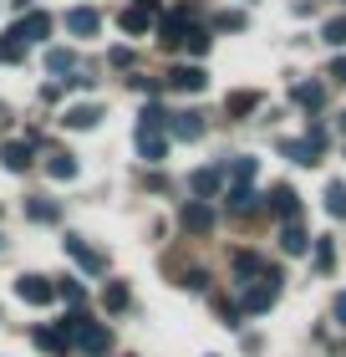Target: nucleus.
<instances>
[{"label": "nucleus", "mask_w": 346, "mask_h": 357, "mask_svg": "<svg viewBox=\"0 0 346 357\" xmlns=\"http://www.w3.org/2000/svg\"><path fill=\"white\" fill-rule=\"evenodd\" d=\"M0 61H6V67H15V61H26V41L15 36V31H6V36H0Z\"/></svg>", "instance_id": "nucleus-25"}, {"label": "nucleus", "mask_w": 346, "mask_h": 357, "mask_svg": "<svg viewBox=\"0 0 346 357\" xmlns=\"http://www.w3.org/2000/svg\"><path fill=\"white\" fill-rule=\"evenodd\" d=\"M229 184H255V158H235V164H224L219 169Z\"/></svg>", "instance_id": "nucleus-26"}, {"label": "nucleus", "mask_w": 346, "mask_h": 357, "mask_svg": "<svg viewBox=\"0 0 346 357\" xmlns=\"http://www.w3.org/2000/svg\"><path fill=\"white\" fill-rule=\"evenodd\" d=\"M46 72H52V77H67V72H77V56L67 52V46H52V52H46Z\"/></svg>", "instance_id": "nucleus-24"}, {"label": "nucleus", "mask_w": 346, "mask_h": 357, "mask_svg": "<svg viewBox=\"0 0 346 357\" xmlns=\"http://www.w3.org/2000/svg\"><path fill=\"white\" fill-rule=\"evenodd\" d=\"M102 306H107V312H123V306H127V286L123 281H107L102 286Z\"/></svg>", "instance_id": "nucleus-28"}, {"label": "nucleus", "mask_w": 346, "mask_h": 357, "mask_svg": "<svg viewBox=\"0 0 346 357\" xmlns=\"http://www.w3.org/2000/svg\"><path fill=\"white\" fill-rule=\"evenodd\" d=\"M310 245H316V271H331V261H336L331 240H326V235H316V240H310Z\"/></svg>", "instance_id": "nucleus-32"}, {"label": "nucleus", "mask_w": 346, "mask_h": 357, "mask_svg": "<svg viewBox=\"0 0 346 357\" xmlns=\"http://www.w3.org/2000/svg\"><path fill=\"white\" fill-rule=\"evenodd\" d=\"M36 347L52 352V357H67L72 352V342H67V332H61V327H36Z\"/></svg>", "instance_id": "nucleus-17"}, {"label": "nucleus", "mask_w": 346, "mask_h": 357, "mask_svg": "<svg viewBox=\"0 0 346 357\" xmlns=\"http://www.w3.org/2000/svg\"><path fill=\"white\" fill-rule=\"evenodd\" d=\"M326 215H331V220H346V184H336V178L326 184Z\"/></svg>", "instance_id": "nucleus-27"}, {"label": "nucleus", "mask_w": 346, "mask_h": 357, "mask_svg": "<svg viewBox=\"0 0 346 357\" xmlns=\"http://www.w3.org/2000/svg\"><path fill=\"white\" fill-rule=\"evenodd\" d=\"M178 225H184V230H194V235H209V230H214V209L199 204V199H189L184 215H178Z\"/></svg>", "instance_id": "nucleus-10"}, {"label": "nucleus", "mask_w": 346, "mask_h": 357, "mask_svg": "<svg viewBox=\"0 0 346 357\" xmlns=\"http://www.w3.org/2000/svg\"><path fill=\"white\" fill-rule=\"evenodd\" d=\"M331 317H336V327H346V291H336V301H331Z\"/></svg>", "instance_id": "nucleus-36"}, {"label": "nucleus", "mask_w": 346, "mask_h": 357, "mask_svg": "<svg viewBox=\"0 0 346 357\" xmlns=\"http://www.w3.org/2000/svg\"><path fill=\"white\" fill-rule=\"evenodd\" d=\"M15 296L26 306H46V301H56V286L46 281V275H21V281H15Z\"/></svg>", "instance_id": "nucleus-5"}, {"label": "nucleus", "mask_w": 346, "mask_h": 357, "mask_svg": "<svg viewBox=\"0 0 346 357\" xmlns=\"http://www.w3.org/2000/svg\"><path fill=\"white\" fill-rule=\"evenodd\" d=\"M265 271H270L265 255H255V250H239V255H235V275H239V281H260Z\"/></svg>", "instance_id": "nucleus-16"}, {"label": "nucleus", "mask_w": 346, "mask_h": 357, "mask_svg": "<svg viewBox=\"0 0 346 357\" xmlns=\"http://www.w3.org/2000/svg\"><path fill=\"white\" fill-rule=\"evenodd\" d=\"M56 296H61V301H67V306H72V312H81V301H87V291H81L77 281H61V286H56Z\"/></svg>", "instance_id": "nucleus-31"}, {"label": "nucleus", "mask_w": 346, "mask_h": 357, "mask_svg": "<svg viewBox=\"0 0 346 357\" xmlns=\"http://www.w3.org/2000/svg\"><path fill=\"white\" fill-rule=\"evenodd\" d=\"M0 164H6L10 174H26L31 169V138L26 143H6V149H0Z\"/></svg>", "instance_id": "nucleus-18"}, {"label": "nucleus", "mask_w": 346, "mask_h": 357, "mask_svg": "<svg viewBox=\"0 0 346 357\" xmlns=\"http://www.w3.org/2000/svg\"><path fill=\"white\" fill-rule=\"evenodd\" d=\"M280 153H285L290 164H301V169H316L321 153H326V128H310L306 138H285V143H280Z\"/></svg>", "instance_id": "nucleus-3"}, {"label": "nucleus", "mask_w": 346, "mask_h": 357, "mask_svg": "<svg viewBox=\"0 0 346 357\" xmlns=\"http://www.w3.org/2000/svg\"><path fill=\"white\" fill-rule=\"evenodd\" d=\"M341 133H346V118H341Z\"/></svg>", "instance_id": "nucleus-38"}, {"label": "nucleus", "mask_w": 346, "mask_h": 357, "mask_svg": "<svg viewBox=\"0 0 346 357\" xmlns=\"http://www.w3.org/2000/svg\"><path fill=\"white\" fill-rule=\"evenodd\" d=\"M61 332H67V342L81 347V352H92V357H102L112 347V332H107V321H92L87 312H72L67 321H56Z\"/></svg>", "instance_id": "nucleus-1"}, {"label": "nucleus", "mask_w": 346, "mask_h": 357, "mask_svg": "<svg viewBox=\"0 0 346 357\" xmlns=\"http://www.w3.org/2000/svg\"><path fill=\"white\" fill-rule=\"evenodd\" d=\"M326 77H331V82H346V56H336L331 67H326Z\"/></svg>", "instance_id": "nucleus-37"}, {"label": "nucleus", "mask_w": 346, "mask_h": 357, "mask_svg": "<svg viewBox=\"0 0 346 357\" xmlns=\"http://www.w3.org/2000/svg\"><path fill=\"white\" fill-rule=\"evenodd\" d=\"M255 107H260V92H235V97H224V112H229V118H250Z\"/></svg>", "instance_id": "nucleus-23"}, {"label": "nucleus", "mask_w": 346, "mask_h": 357, "mask_svg": "<svg viewBox=\"0 0 346 357\" xmlns=\"http://www.w3.org/2000/svg\"><path fill=\"white\" fill-rule=\"evenodd\" d=\"M331 46H346V15H336V21H326V31H321Z\"/></svg>", "instance_id": "nucleus-33"}, {"label": "nucleus", "mask_w": 346, "mask_h": 357, "mask_svg": "<svg viewBox=\"0 0 346 357\" xmlns=\"http://www.w3.org/2000/svg\"><path fill=\"white\" fill-rule=\"evenodd\" d=\"M0 250H6V240H0Z\"/></svg>", "instance_id": "nucleus-39"}, {"label": "nucleus", "mask_w": 346, "mask_h": 357, "mask_svg": "<svg viewBox=\"0 0 346 357\" xmlns=\"http://www.w3.org/2000/svg\"><path fill=\"white\" fill-rule=\"evenodd\" d=\"M184 31H189V10H168L158 26V46H168V52H178L184 46Z\"/></svg>", "instance_id": "nucleus-7"}, {"label": "nucleus", "mask_w": 346, "mask_h": 357, "mask_svg": "<svg viewBox=\"0 0 346 357\" xmlns=\"http://www.w3.org/2000/svg\"><path fill=\"white\" fill-rule=\"evenodd\" d=\"M26 215L36 220V225H52L56 220V204L52 199H26Z\"/></svg>", "instance_id": "nucleus-29"}, {"label": "nucleus", "mask_w": 346, "mask_h": 357, "mask_svg": "<svg viewBox=\"0 0 346 357\" xmlns=\"http://www.w3.org/2000/svg\"><path fill=\"white\" fill-rule=\"evenodd\" d=\"M46 174H52L56 184H72V178H77V158L72 153H52V158H46Z\"/></svg>", "instance_id": "nucleus-22"}, {"label": "nucleus", "mask_w": 346, "mask_h": 357, "mask_svg": "<svg viewBox=\"0 0 346 357\" xmlns=\"http://www.w3.org/2000/svg\"><path fill=\"white\" fill-rule=\"evenodd\" d=\"M168 133L194 143V138H204V118H199V112H168Z\"/></svg>", "instance_id": "nucleus-13"}, {"label": "nucleus", "mask_w": 346, "mask_h": 357, "mask_svg": "<svg viewBox=\"0 0 346 357\" xmlns=\"http://www.w3.org/2000/svg\"><path fill=\"white\" fill-rule=\"evenodd\" d=\"M168 87L173 92H204L209 87V72L204 67H173L168 72Z\"/></svg>", "instance_id": "nucleus-11"}, {"label": "nucleus", "mask_w": 346, "mask_h": 357, "mask_svg": "<svg viewBox=\"0 0 346 357\" xmlns=\"http://www.w3.org/2000/svg\"><path fill=\"white\" fill-rule=\"evenodd\" d=\"M219 317H224V327H239V317H244V312H239L235 301H219Z\"/></svg>", "instance_id": "nucleus-35"}, {"label": "nucleus", "mask_w": 346, "mask_h": 357, "mask_svg": "<svg viewBox=\"0 0 346 357\" xmlns=\"http://www.w3.org/2000/svg\"><path fill=\"white\" fill-rule=\"evenodd\" d=\"M10 31H15L26 46H31V41H46V36H52V15H46V10H31L26 21H15Z\"/></svg>", "instance_id": "nucleus-8"}, {"label": "nucleus", "mask_w": 346, "mask_h": 357, "mask_svg": "<svg viewBox=\"0 0 346 357\" xmlns=\"http://www.w3.org/2000/svg\"><path fill=\"white\" fill-rule=\"evenodd\" d=\"M138 153L148 164H163V153H168V138H163V128H138Z\"/></svg>", "instance_id": "nucleus-12"}, {"label": "nucleus", "mask_w": 346, "mask_h": 357, "mask_svg": "<svg viewBox=\"0 0 346 357\" xmlns=\"http://www.w3.org/2000/svg\"><path fill=\"white\" fill-rule=\"evenodd\" d=\"M67 31L72 36H97V31H102V15H97L92 6H72L67 10Z\"/></svg>", "instance_id": "nucleus-9"}, {"label": "nucleus", "mask_w": 346, "mask_h": 357, "mask_svg": "<svg viewBox=\"0 0 346 357\" xmlns=\"http://www.w3.org/2000/svg\"><path fill=\"white\" fill-rule=\"evenodd\" d=\"M219 189H224V174H219V169H199V174L189 178V194H194L199 204H204V199H214Z\"/></svg>", "instance_id": "nucleus-14"}, {"label": "nucleus", "mask_w": 346, "mask_h": 357, "mask_svg": "<svg viewBox=\"0 0 346 357\" xmlns=\"http://www.w3.org/2000/svg\"><path fill=\"white\" fill-rule=\"evenodd\" d=\"M184 46H189V52H194V56H199V52H209V31L189 21V31H184Z\"/></svg>", "instance_id": "nucleus-30"}, {"label": "nucleus", "mask_w": 346, "mask_h": 357, "mask_svg": "<svg viewBox=\"0 0 346 357\" xmlns=\"http://www.w3.org/2000/svg\"><path fill=\"white\" fill-rule=\"evenodd\" d=\"M290 97H295V102H301L306 112H321V102H326V87H321V82H295V92H290Z\"/></svg>", "instance_id": "nucleus-21"}, {"label": "nucleus", "mask_w": 346, "mask_h": 357, "mask_svg": "<svg viewBox=\"0 0 346 357\" xmlns=\"http://www.w3.org/2000/svg\"><path fill=\"white\" fill-rule=\"evenodd\" d=\"M280 286H285V275H280L275 266L265 271V275H260V281H244V291H239V312L244 317H260V312H270V306L280 301Z\"/></svg>", "instance_id": "nucleus-2"}, {"label": "nucleus", "mask_w": 346, "mask_h": 357, "mask_svg": "<svg viewBox=\"0 0 346 357\" xmlns=\"http://www.w3.org/2000/svg\"><path fill=\"white\" fill-rule=\"evenodd\" d=\"M97 118H102V107H97V102H77V107L61 112V123H67V128H97Z\"/></svg>", "instance_id": "nucleus-20"}, {"label": "nucleus", "mask_w": 346, "mask_h": 357, "mask_svg": "<svg viewBox=\"0 0 346 357\" xmlns=\"http://www.w3.org/2000/svg\"><path fill=\"white\" fill-rule=\"evenodd\" d=\"M224 199H229V215H255V209H260V194L250 184H229Z\"/></svg>", "instance_id": "nucleus-15"}, {"label": "nucleus", "mask_w": 346, "mask_h": 357, "mask_svg": "<svg viewBox=\"0 0 346 357\" xmlns=\"http://www.w3.org/2000/svg\"><path fill=\"white\" fill-rule=\"evenodd\" d=\"M178 286H189V291H209V271H184V281Z\"/></svg>", "instance_id": "nucleus-34"}, {"label": "nucleus", "mask_w": 346, "mask_h": 357, "mask_svg": "<svg viewBox=\"0 0 346 357\" xmlns=\"http://www.w3.org/2000/svg\"><path fill=\"white\" fill-rule=\"evenodd\" d=\"M61 250H67V255H72V261L87 271V275H107V255H97L81 235H67V240H61Z\"/></svg>", "instance_id": "nucleus-4"}, {"label": "nucleus", "mask_w": 346, "mask_h": 357, "mask_svg": "<svg viewBox=\"0 0 346 357\" xmlns=\"http://www.w3.org/2000/svg\"><path fill=\"white\" fill-rule=\"evenodd\" d=\"M280 250H285V255H306L310 250V235L301 230V220H290L285 230H280Z\"/></svg>", "instance_id": "nucleus-19"}, {"label": "nucleus", "mask_w": 346, "mask_h": 357, "mask_svg": "<svg viewBox=\"0 0 346 357\" xmlns=\"http://www.w3.org/2000/svg\"><path fill=\"white\" fill-rule=\"evenodd\" d=\"M265 199H270V215H275V220H285V225H290V220H301V199H295V189H290V184H275Z\"/></svg>", "instance_id": "nucleus-6"}]
</instances>
